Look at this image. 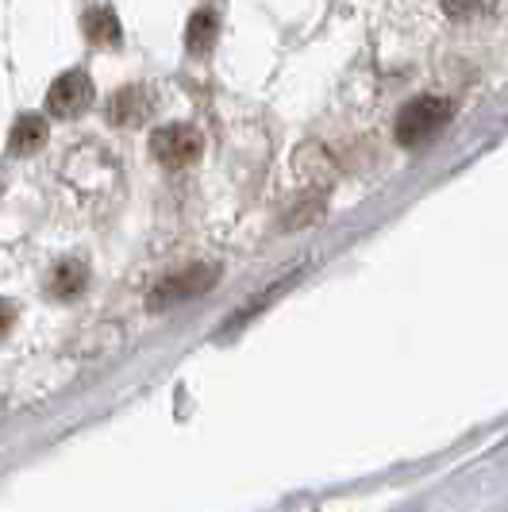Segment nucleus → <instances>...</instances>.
<instances>
[{
	"mask_svg": "<svg viewBox=\"0 0 508 512\" xmlns=\"http://www.w3.org/2000/svg\"><path fill=\"white\" fill-rule=\"evenodd\" d=\"M447 120H451V101L447 97H416L397 116V143L401 147H420V143H428L447 128Z\"/></svg>",
	"mask_w": 508,
	"mask_h": 512,
	"instance_id": "nucleus-1",
	"label": "nucleus"
},
{
	"mask_svg": "<svg viewBox=\"0 0 508 512\" xmlns=\"http://www.w3.org/2000/svg\"><path fill=\"white\" fill-rule=\"evenodd\" d=\"M212 285H216V270H212V266H189V270H178V274H166L162 282L154 285L147 305L174 308V305H181V301L201 297L204 289H212Z\"/></svg>",
	"mask_w": 508,
	"mask_h": 512,
	"instance_id": "nucleus-2",
	"label": "nucleus"
},
{
	"mask_svg": "<svg viewBox=\"0 0 508 512\" xmlns=\"http://www.w3.org/2000/svg\"><path fill=\"white\" fill-rule=\"evenodd\" d=\"M151 151L162 166L181 170V166H189V162L201 158L204 139H201V131L189 128V124H170V128H158L151 135Z\"/></svg>",
	"mask_w": 508,
	"mask_h": 512,
	"instance_id": "nucleus-3",
	"label": "nucleus"
},
{
	"mask_svg": "<svg viewBox=\"0 0 508 512\" xmlns=\"http://www.w3.org/2000/svg\"><path fill=\"white\" fill-rule=\"evenodd\" d=\"M89 104H93V77L81 74V70L62 74L51 85V93H47V112L58 116V120H74Z\"/></svg>",
	"mask_w": 508,
	"mask_h": 512,
	"instance_id": "nucleus-4",
	"label": "nucleus"
},
{
	"mask_svg": "<svg viewBox=\"0 0 508 512\" xmlns=\"http://www.w3.org/2000/svg\"><path fill=\"white\" fill-rule=\"evenodd\" d=\"M151 108H154V97L143 85H127L108 104V120L112 124H124V128H135V124H143L151 116Z\"/></svg>",
	"mask_w": 508,
	"mask_h": 512,
	"instance_id": "nucleus-5",
	"label": "nucleus"
},
{
	"mask_svg": "<svg viewBox=\"0 0 508 512\" xmlns=\"http://www.w3.org/2000/svg\"><path fill=\"white\" fill-rule=\"evenodd\" d=\"M47 120L43 116H20L8 131V151L12 154H35L47 147Z\"/></svg>",
	"mask_w": 508,
	"mask_h": 512,
	"instance_id": "nucleus-6",
	"label": "nucleus"
},
{
	"mask_svg": "<svg viewBox=\"0 0 508 512\" xmlns=\"http://www.w3.org/2000/svg\"><path fill=\"white\" fill-rule=\"evenodd\" d=\"M216 24H220L216 8H197V12L189 16V27H185V51L189 54L212 51V43H216Z\"/></svg>",
	"mask_w": 508,
	"mask_h": 512,
	"instance_id": "nucleus-7",
	"label": "nucleus"
},
{
	"mask_svg": "<svg viewBox=\"0 0 508 512\" xmlns=\"http://www.w3.org/2000/svg\"><path fill=\"white\" fill-rule=\"evenodd\" d=\"M85 39L97 47H116L120 43V20L112 8H89L85 12Z\"/></svg>",
	"mask_w": 508,
	"mask_h": 512,
	"instance_id": "nucleus-8",
	"label": "nucleus"
},
{
	"mask_svg": "<svg viewBox=\"0 0 508 512\" xmlns=\"http://www.w3.org/2000/svg\"><path fill=\"white\" fill-rule=\"evenodd\" d=\"M85 285H89V270L81 266V262H62L58 270H54V297H62V301H74L85 293Z\"/></svg>",
	"mask_w": 508,
	"mask_h": 512,
	"instance_id": "nucleus-9",
	"label": "nucleus"
},
{
	"mask_svg": "<svg viewBox=\"0 0 508 512\" xmlns=\"http://www.w3.org/2000/svg\"><path fill=\"white\" fill-rule=\"evenodd\" d=\"M12 324H16V308L12 301H0V339L12 332Z\"/></svg>",
	"mask_w": 508,
	"mask_h": 512,
	"instance_id": "nucleus-10",
	"label": "nucleus"
}]
</instances>
